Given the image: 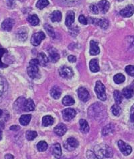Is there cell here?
I'll use <instances>...</instances> for the list:
<instances>
[{"instance_id": "obj_56", "label": "cell", "mask_w": 134, "mask_h": 159, "mask_svg": "<svg viewBox=\"0 0 134 159\" xmlns=\"http://www.w3.org/2000/svg\"><path fill=\"white\" fill-rule=\"evenodd\" d=\"M117 1H123V0H117Z\"/></svg>"}, {"instance_id": "obj_46", "label": "cell", "mask_w": 134, "mask_h": 159, "mask_svg": "<svg viewBox=\"0 0 134 159\" xmlns=\"http://www.w3.org/2000/svg\"><path fill=\"white\" fill-rule=\"evenodd\" d=\"M78 21H79V22L81 23V24H83V25H86L88 24V22H87V19L83 15H81L79 18H78Z\"/></svg>"}, {"instance_id": "obj_4", "label": "cell", "mask_w": 134, "mask_h": 159, "mask_svg": "<svg viewBox=\"0 0 134 159\" xmlns=\"http://www.w3.org/2000/svg\"><path fill=\"white\" fill-rule=\"evenodd\" d=\"M105 87L100 81L96 82L94 91L97 95V97L101 101H105L107 100V95L105 92Z\"/></svg>"}, {"instance_id": "obj_35", "label": "cell", "mask_w": 134, "mask_h": 159, "mask_svg": "<svg viewBox=\"0 0 134 159\" xmlns=\"http://www.w3.org/2000/svg\"><path fill=\"white\" fill-rule=\"evenodd\" d=\"M44 29L46 30L47 34H48L50 36H51V37H52V38L55 37V32H54L53 28L51 27V26L48 24H44Z\"/></svg>"}, {"instance_id": "obj_30", "label": "cell", "mask_w": 134, "mask_h": 159, "mask_svg": "<svg viewBox=\"0 0 134 159\" xmlns=\"http://www.w3.org/2000/svg\"><path fill=\"white\" fill-rule=\"evenodd\" d=\"M54 119L51 116H46L42 118V125L44 126H49L54 124Z\"/></svg>"}, {"instance_id": "obj_34", "label": "cell", "mask_w": 134, "mask_h": 159, "mask_svg": "<svg viewBox=\"0 0 134 159\" xmlns=\"http://www.w3.org/2000/svg\"><path fill=\"white\" fill-rule=\"evenodd\" d=\"M113 80L115 83H117V84H121V83H122L125 81V77L123 74L119 73L115 75L113 77Z\"/></svg>"}, {"instance_id": "obj_9", "label": "cell", "mask_w": 134, "mask_h": 159, "mask_svg": "<svg viewBox=\"0 0 134 159\" xmlns=\"http://www.w3.org/2000/svg\"><path fill=\"white\" fill-rule=\"evenodd\" d=\"M62 114V118L65 121H70L75 117L76 111L74 109L67 108L65 109L64 110H63Z\"/></svg>"}, {"instance_id": "obj_51", "label": "cell", "mask_w": 134, "mask_h": 159, "mask_svg": "<svg viewBox=\"0 0 134 159\" xmlns=\"http://www.w3.org/2000/svg\"><path fill=\"white\" fill-rule=\"evenodd\" d=\"M130 87L134 91V81L132 82V83H131V85H130Z\"/></svg>"}, {"instance_id": "obj_5", "label": "cell", "mask_w": 134, "mask_h": 159, "mask_svg": "<svg viewBox=\"0 0 134 159\" xmlns=\"http://www.w3.org/2000/svg\"><path fill=\"white\" fill-rule=\"evenodd\" d=\"M87 22L90 24L99 26L102 29H107L109 26V22L106 19H97V18H88Z\"/></svg>"}, {"instance_id": "obj_11", "label": "cell", "mask_w": 134, "mask_h": 159, "mask_svg": "<svg viewBox=\"0 0 134 159\" xmlns=\"http://www.w3.org/2000/svg\"><path fill=\"white\" fill-rule=\"evenodd\" d=\"M78 96L81 101L86 102L90 99V95L86 89L85 87H80L77 91Z\"/></svg>"}, {"instance_id": "obj_13", "label": "cell", "mask_w": 134, "mask_h": 159, "mask_svg": "<svg viewBox=\"0 0 134 159\" xmlns=\"http://www.w3.org/2000/svg\"><path fill=\"white\" fill-rule=\"evenodd\" d=\"M48 55L50 61L52 62H56L59 61L60 59V55L56 48L51 47L48 49Z\"/></svg>"}, {"instance_id": "obj_26", "label": "cell", "mask_w": 134, "mask_h": 159, "mask_svg": "<svg viewBox=\"0 0 134 159\" xmlns=\"http://www.w3.org/2000/svg\"><path fill=\"white\" fill-rule=\"evenodd\" d=\"M16 37L18 40L22 41V42L25 41L28 37L27 32L23 29H20L19 30L17 31Z\"/></svg>"}, {"instance_id": "obj_12", "label": "cell", "mask_w": 134, "mask_h": 159, "mask_svg": "<svg viewBox=\"0 0 134 159\" xmlns=\"http://www.w3.org/2000/svg\"><path fill=\"white\" fill-rule=\"evenodd\" d=\"M134 14V6L129 5L120 11V15L124 18H130Z\"/></svg>"}, {"instance_id": "obj_27", "label": "cell", "mask_w": 134, "mask_h": 159, "mask_svg": "<svg viewBox=\"0 0 134 159\" xmlns=\"http://www.w3.org/2000/svg\"><path fill=\"white\" fill-rule=\"evenodd\" d=\"M80 123V130L81 132L86 134V133L89 132V126L88 124V122H86L85 119H81L79 121Z\"/></svg>"}, {"instance_id": "obj_1", "label": "cell", "mask_w": 134, "mask_h": 159, "mask_svg": "<svg viewBox=\"0 0 134 159\" xmlns=\"http://www.w3.org/2000/svg\"><path fill=\"white\" fill-rule=\"evenodd\" d=\"M94 153L98 157L99 159H103L104 158H111L113 155L112 148L108 145L105 144H97L94 147Z\"/></svg>"}, {"instance_id": "obj_49", "label": "cell", "mask_w": 134, "mask_h": 159, "mask_svg": "<svg viewBox=\"0 0 134 159\" xmlns=\"http://www.w3.org/2000/svg\"><path fill=\"white\" fill-rule=\"evenodd\" d=\"M10 130H14V131H18L20 130V127L18 126H12L10 127Z\"/></svg>"}, {"instance_id": "obj_18", "label": "cell", "mask_w": 134, "mask_h": 159, "mask_svg": "<svg viewBox=\"0 0 134 159\" xmlns=\"http://www.w3.org/2000/svg\"><path fill=\"white\" fill-rule=\"evenodd\" d=\"M35 104L34 103L33 100L31 99H28L26 100L24 104H23V111H30L34 110Z\"/></svg>"}, {"instance_id": "obj_55", "label": "cell", "mask_w": 134, "mask_h": 159, "mask_svg": "<svg viewBox=\"0 0 134 159\" xmlns=\"http://www.w3.org/2000/svg\"><path fill=\"white\" fill-rule=\"evenodd\" d=\"M1 114H2V111L1 110V109H0V116H1Z\"/></svg>"}, {"instance_id": "obj_14", "label": "cell", "mask_w": 134, "mask_h": 159, "mask_svg": "<svg viewBox=\"0 0 134 159\" xmlns=\"http://www.w3.org/2000/svg\"><path fill=\"white\" fill-rule=\"evenodd\" d=\"M97 7L100 12H101L102 14H106L109 9L110 4L107 0H102L97 4Z\"/></svg>"}, {"instance_id": "obj_6", "label": "cell", "mask_w": 134, "mask_h": 159, "mask_svg": "<svg viewBox=\"0 0 134 159\" xmlns=\"http://www.w3.org/2000/svg\"><path fill=\"white\" fill-rule=\"evenodd\" d=\"M59 72L60 76L66 79H71L73 77V75H74L71 68L67 66H63L60 67L59 70Z\"/></svg>"}, {"instance_id": "obj_29", "label": "cell", "mask_w": 134, "mask_h": 159, "mask_svg": "<svg viewBox=\"0 0 134 159\" xmlns=\"http://www.w3.org/2000/svg\"><path fill=\"white\" fill-rule=\"evenodd\" d=\"M133 94H134V91L130 87L124 88L122 91V95L127 99H130L133 96Z\"/></svg>"}, {"instance_id": "obj_48", "label": "cell", "mask_w": 134, "mask_h": 159, "mask_svg": "<svg viewBox=\"0 0 134 159\" xmlns=\"http://www.w3.org/2000/svg\"><path fill=\"white\" fill-rule=\"evenodd\" d=\"M68 60H69V61L70 62H75L76 61H77V58H76V56L73 55H70L68 57Z\"/></svg>"}, {"instance_id": "obj_19", "label": "cell", "mask_w": 134, "mask_h": 159, "mask_svg": "<svg viewBox=\"0 0 134 159\" xmlns=\"http://www.w3.org/2000/svg\"><path fill=\"white\" fill-rule=\"evenodd\" d=\"M89 68L91 72L97 73L99 71L100 67L99 65V60L97 59H93L89 62Z\"/></svg>"}, {"instance_id": "obj_3", "label": "cell", "mask_w": 134, "mask_h": 159, "mask_svg": "<svg viewBox=\"0 0 134 159\" xmlns=\"http://www.w3.org/2000/svg\"><path fill=\"white\" fill-rule=\"evenodd\" d=\"M39 62L37 59L31 60L30 62V66L28 67V74L29 77L31 79H37L40 77L39 75V69H38Z\"/></svg>"}, {"instance_id": "obj_21", "label": "cell", "mask_w": 134, "mask_h": 159, "mask_svg": "<svg viewBox=\"0 0 134 159\" xmlns=\"http://www.w3.org/2000/svg\"><path fill=\"white\" fill-rule=\"evenodd\" d=\"M52 154L54 156L55 158H60L62 156V150L61 147L59 143H56L53 146H52Z\"/></svg>"}, {"instance_id": "obj_52", "label": "cell", "mask_w": 134, "mask_h": 159, "mask_svg": "<svg viewBox=\"0 0 134 159\" xmlns=\"http://www.w3.org/2000/svg\"><path fill=\"white\" fill-rule=\"evenodd\" d=\"M64 1H69V2H76L78 1V0H64Z\"/></svg>"}, {"instance_id": "obj_53", "label": "cell", "mask_w": 134, "mask_h": 159, "mask_svg": "<svg viewBox=\"0 0 134 159\" xmlns=\"http://www.w3.org/2000/svg\"><path fill=\"white\" fill-rule=\"evenodd\" d=\"M2 139V132L1 130H0V140H1Z\"/></svg>"}, {"instance_id": "obj_16", "label": "cell", "mask_w": 134, "mask_h": 159, "mask_svg": "<svg viewBox=\"0 0 134 159\" xmlns=\"http://www.w3.org/2000/svg\"><path fill=\"white\" fill-rule=\"evenodd\" d=\"M100 53V49L99 47V43L97 41L91 40L90 42V51L89 53L91 55H97Z\"/></svg>"}, {"instance_id": "obj_7", "label": "cell", "mask_w": 134, "mask_h": 159, "mask_svg": "<svg viewBox=\"0 0 134 159\" xmlns=\"http://www.w3.org/2000/svg\"><path fill=\"white\" fill-rule=\"evenodd\" d=\"M46 38V35L43 32H38L34 33L31 38V43L33 46H37L41 43V42L44 40Z\"/></svg>"}, {"instance_id": "obj_25", "label": "cell", "mask_w": 134, "mask_h": 159, "mask_svg": "<svg viewBox=\"0 0 134 159\" xmlns=\"http://www.w3.org/2000/svg\"><path fill=\"white\" fill-rule=\"evenodd\" d=\"M51 19L53 22H59L62 20V13L59 10H55L51 15Z\"/></svg>"}, {"instance_id": "obj_33", "label": "cell", "mask_w": 134, "mask_h": 159, "mask_svg": "<svg viewBox=\"0 0 134 159\" xmlns=\"http://www.w3.org/2000/svg\"><path fill=\"white\" fill-rule=\"evenodd\" d=\"M122 93H121L119 91H115L113 93V96H114V100L115 101V103L117 104V105H119V104L122 103V100H123V96Z\"/></svg>"}, {"instance_id": "obj_28", "label": "cell", "mask_w": 134, "mask_h": 159, "mask_svg": "<svg viewBox=\"0 0 134 159\" xmlns=\"http://www.w3.org/2000/svg\"><path fill=\"white\" fill-rule=\"evenodd\" d=\"M31 116L30 114H26V115H22L20 118V123L22 126H27L30 123L31 120Z\"/></svg>"}, {"instance_id": "obj_10", "label": "cell", "mask_w": 134, "mask_h": 159, "mask_svg": "<svg viewBox=\"0 0 134 159\" xmlns=\"http://www.w3.org/2000/svg\"><path fill=\"white\" fill-rule=\"evenodd\" d=\"M118 147H119L121 152L125 156L130 155L131 151H132V148H131L130 146L126 144V143L122 141V140H119V141H118Z\"/></svg>"}, {"instance_id": "obj_20", "label": "cell", "mask_w": 134, "mask_h": 159, "mask_svg": "<svg viewBox=\"0 0 134 159\" xmlns=\"http://www.w3.org/2000/svg\"><path fill=\"white\" fill-rule=\"evenodd\" d=\"M75 13L72 11H69L67 13V17H66L65 24L67 26L70 27L72 25L75 21Z\"/></svg>"}, {"instance_id": "obj_42", "label": "cell", "mask_w": 134, "mask_h": 159, "mask_svg": "<svg viewBox=\"0 0 134 159\" xmlns=\"http://www.w3.org/2000/svg\"><path fill=\"white\" fill-rule=\"evenodd\" d=\"M125 71L130 76L134 77V66L128 65L125 67Z\"/></svg>"}, {"instance_id": "obj_39", "label": "cell", "mask_w": 134, "mask_h": 159, "mask_svg": "<svg viewBox=\"0 0 134 159\" xmlns=\"http://www.w3.org/2000/svg\"><path fill=\"white\" fill-rule=\"evenodd\" d=\"M37 136V132L35 131H30L29 130L26 133V137L28 140H33Z\"/></svg>"}, {"instance_id": "obj_22", "label": "cell", "mask_w": 134, "mask_h": 159, "mask_svg": "<svg viewBox=\"0 0 134 159\" xmlns=\"http://www.w3.org/2000/svg\"><path fill=\"white\" fill-rule=\"evenodd\" d=\"M61 89L58 87V86H54L51 89V95L52 97L55 100H58L60 97V95H61Z\"/></svg>"}, {"instance_id": "obj_43", "label": "cell", "mask_w": 134, "mask_h": 159, "mask_svg": "<svg viewBox=\"0 0 134 159\" xmlns=\"http://www.w3.org/2000/svg\"><path fill=\"white\" fill-rule=\"evenodd\" d=\"M86 156H87L88 159H99L95 154L94 153L93 151L91 150L87 151V152H86Z\"/></svg>"}, {"instance_id": "obj_44", "label": "cell", "mask_w": 134, "mask_h": 159, "mask_svg": "<svg viewBox=\"0 0 134 159\" xmlns=\"http://www.w3.org/2000/svg\"><path fill=\"white\" fill-rule=\"evenodd\" d=\"M89 10H90V11L94 14H98L99 13L98 7H97V6H95V5H91V6H89Z\"/></svg>"}, {"instance_id": "obj_50", "label": "cell", "mask_w": 134, "mask_h": 159, "mask_svg": "<svg viewBox=\"0 0 134 159\" xmlns=\"http://www.w3.org/2000/svg\"><path fill=\"white\" fill-rule=\"evenodd\" d=\"M5 158L6 159H14V156L11 155V154H7V155L5 156Z\"/></svg>"}, {"instance_id": "obj_24", "label": "cell", "mask_w": 134, "mask_h": 159, "mask_svg": "<svg viewBox=\"0 0 134 159\" xmlns=\"http://www.w3.org/2000/svg\"><path fill=\"white\" fill-rule=\"evenodd\" d=\"M38 61L39 62V64L41 66H46L48 62V59L47 56L44 53H40L38 55Z\"/></svg>"}, {"instance_id": "obj_8", "label": "cell", "mask_w": 134, "mask_h": 159, "mask_svg": "<svg viewBox=\"0 0 134 159\" xmlns=\"http://www.w3.org/2000/svg\"><path fill=\"white\" fill-rule=\"evenodd\" d=\"M64 147L69 151L74 150L78 147V142L75 138H69L64 143Z\"/></svg>"}, {"instance_id": "obj_47", "label": "cell", "mask_w": 134, "mask_h": 159, "mask_svg": "<svg viewBox=\"0 0 134 159\" xmlns=\"http://www.w3.org/2000/svg\"><path fill=\"white\" fill-rule=\"evenodd\" d=\"M4 88V81H3V79H2V77L0 76V96H1L2 93H3Z\"/></svg>"}, {"instance_id": "obj_41", "label": "cell", "mask_w": 134, "mask_h": 159, "mask_svg": "<svg viewBox=\"0 0 134 159\" xmlns=\"http://www.w3.org/2000/svg\"><path fill=\"white\" fill-rule=\"evenodd\" d=\"M121 110H122L121 108L119 106V105H117V104H115V105L113 106L111 108L112 113L115 116H118L121 113Z\"/></svg>"}, {"instance_id": "obj_37", "label": "cell", "mask_w": 134, "mask_h": 159, "mask_svg": "<svg viewBox=\"0 0 134 159\" xmlns=\"http://www.w3.org/2000/svg\"><path fill=\"white\" fill-rule=\"evenodd\" d=\"M37 148L40 152H44L48 148V144L44 141H40L38 143Z\"/></svg>"}, {"instance_id": "obj_54", "label": "cell", "mask_w": 134, "mask_h": 159, "mask_svg": "<svg viewBox=\"0 0 134 159\" xmlns=\"http://www.w3.org/2000/svg\"><path fill=\"white\" fill-rule=\"evenodd\" d=\"M8 1H9L10 4H12V3H13V2H14V0H8Z\"/></svg>"}, {"instance_id": "obj_31", "label": "cell", "mask_w": 134, "mask_h": 159, "mask_svg": "<svg viewBox=\"0 0 134 159\" xmlns=\"http://www.w3.org/2000/svg\"><path fill=\"white\" fill-rule=\"evenodd\" d=\"M27 20L28 21V22L30 23L31 25L34 26H37L39 24V22H40V21H39L38 17L37 16V15L36 14L29 15L27 18Z\"/></svg>"}, {"instance_id": "obj_23", "label": "cell", "mask_w": 134, "mask_h": 159, "mask_svg": "<svg viewBox=\"0 0 134 159\" xmlns=\"http://www.w3.org/2000/svg\"><path fill=\"white\" fill-rule=\"evenodd\" d=\"M25 101V98L20 97L19 99H18V100L14 103V108L18 111H19V113H20L21 111H23V104H24Z\"/></svg>"}, {"instance_id": "obj_2", "label": "cell", "mask_w": 134, "mask_h": 159, "mask_svg": "<svg viewBox=\"0 0 134 159\" xmlns=\"http://www.w3.org/2000/svg\"><path fill=\"white\" fill-rule=\"evenodd\" d=\"M88 112L89 116L94 117V119L99 120L100 118H103L105 114H106V109L102 103H96L90 107Z\"/></svg>"}, {"instance_id": "obj_36", "label": "cell", "mask_w": 134, "mask_h": 159, "mask_svg": "<svg viewBox=\"0 0 134 159\" xmlns=\"http://www.w3.org/2000/svg\"><path fill=\"white\" fill-rule=\"evenodd\" d=\"M113 126L111 124H109L106 126L105 127H104V128L102 130V134L103 136H107L110 133H111L113 131Z\"/></svg>"}, {"instance_id": "obj_40", "label": "cell", "mask_w": 134, "mask_h": 159, "mask_svg": "<svg viewBox=\"0 0 134 159\" xmlns=\"http://www.w3.org/2000/svg\"><path fill=\"white\" fill-rule=\"evenodd\" d=\"M7 53V51L6 50V49L0 48V68H6L8 67V65L6 64L1 61L2 56L4 55L5 53Z\"/></svg>"}, {"instance_id": "obj_45", "label": "cell", "mask_w": 134, "mask_h": 159, "mask_svg": "<svg viewBox=\"0 0 134 159\" xmlns=\"http://www.w3.org/2000/svg\"><path fill=\"white\" fill-rule=\"evenodd\" d=\"M130 122L131 126L134 129V105L132 106L131 108V113H130Z\"/></svg>"}, {"instance_id": "obj_15", "label": "cell", "mask_w": 134, "mask_h": 159, "mask_svg": "<svg viewBox=\"0 0 134 159\" xmlns=\"http://www.w3.org/2000/svg\"><path fill=\"white\" fill-rule=\"evenodd\" d=\"M14 24V20L12 18H7L1 24V28L5 31H11Z\"/></svg>"}, {"instance_id": "obj_32", "label": "cell", "mask_w": 134, "mask_h": 159, "mask_svg": "<svg viewBox=\"0 0 134 159\" xmlns=\"http://www.w3.org/2000/svg\"><path fill=\"white\" fill-rule=\"evenodd\" d=\"M62 102L63 103V105H64L66 106H72L75 103V100L72 97H70V96L67 95L62 99Z\"/></svg>"}, {"instance_id": "obj_17", "label": "cell", "mask_w": 134, "mask_h": 159, "mask_svg": "<svg viewBox=\"0 0 134 159\" xmlns=\"http://www.w3.org/2000/svg\"><path fill=\"white\" fill-rule=\"evenodd\" d=\"M54 131L56 135L59 136H62L64 135L65 133L67 132V127L64 124L60 123L54 127Z\"/></svg>"}, {"instance_id": "obj_38", "label": "cell", "mask_w": 134, "mask_h": 159, "mask_svg": "<svg viewBox=\"0 0 134 159\" xmlns=\"http://www.w3.org/2000/svg\"><path fill=\"white\" fill-rule=\"evenodd\" d=\"M49 4V1L48 0H38L36 3V7L38 9L42 10L46 7Z\"/></svg>"}]
</instances>
